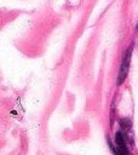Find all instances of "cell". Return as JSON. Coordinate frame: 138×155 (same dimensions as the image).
I'll return each mask as SVG.
<instances>
[{
	"instance_id": "obj_1",
	"label": "cell",
	"mask_w": 138,
	"mask_h": 155,
	"mask_svg": "<svg viewBox=\"0 0 138 155\" xmlns=\"http://www.w3.org/2000/svg\"><path fill=\"white\" fill-rule=\"evenodd\" d=\"M115 143H116V148H114L111 142L109 140V144H110V148H111L114 155H130L125 138H123V134L120 131L116 132V134H115Z\"/></svg>"
},
{
	"instance_id": "obj_2",
	"label": "cell",
	"mask_w": 138,
	"mask_h": 155,
	"mask_svg": "<svg viewBox=\"0 0 138 155\" xmlns=\"http://www.w3.org/2000/svg\"><path fill=\"white\" fill-rule=\"evenodd\" d=\"M131 51H132V47H130L125 56H123V61H122V64H121V69H120V73H119V81L117 84L121 85L122 81L125 80L126 75H127V71H128V67H130V61H131Z\"/></svg>"
}]
</instances>
